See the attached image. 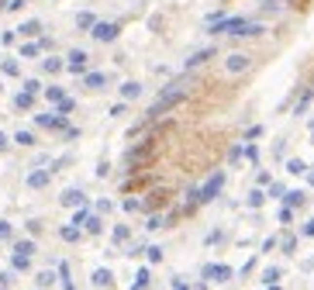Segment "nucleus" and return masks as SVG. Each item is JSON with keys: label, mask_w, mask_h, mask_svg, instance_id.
I'll return each instance as SVG.
<instances>
[{"label": "nucleus", "mask_w": 314, "mask_h": 290, "mask_svg": "<svg viewBox=\"0 0 314 290\" xmlns=\"http://www.w3.org/2000/svg\"><path fill=\"white\" fill-rule=\"evenodd\" d=\"M83 87H90V90H104V87H107V76H104V72H83Z\"/></svg>", "instance_id": "obj_12"}, {"label": "nucleus", "mask_w": 314, "mask_h": 290, "mask_svg": "<svg viewBox=\"0 0 314 290\" xmlns=\"http://www.w3.org/2000/svg\"><path fill=\"white\" fill-rule=\"evenodd\" d=\"M266 28L259 21H249V18H221L211 24V35H235V38H256Z\"/></svg>", "instance_id": "obj_2"}, {"label": "nucleus", "mask_w": 314, "mask_h": 290, "mask_svg": "<svg viewBox=\"0 0 314 290\" xmlns=\"http://www.w3.org/2000/svg\"><path fill=\"white\" fill-rule=\"evenodd\" d=\"M304 200H307V197H304V190H287V197H283V204H287L290 211H294V207H300Z\"/></svg>", "instance_id": "obj_17"}, {"label": "nucleus", "mask_w": 314, "mask_h": 290, "mask_svg": "<svg viewBox=\"0 0 314 290\" xmlns=\"http://www.w3.org/2000/svg\"><path fill=\"white\" fill-rule=\"evenodd\" d=\"M73 107H76V100H73V97H66V100L59 104V111H55V114H62V118H66V114H73Z\"/></svg>", "instance_id": "obj_36"}, {"label": "nucleus", "mask_w": 314, "mask_h": 290, "mask_svg": "<svg viewBox=\"0 0 314 290\" xmlns=\"http://www.w3.org/2000/svg\"><path fill=\"white\" fill-rule=\"evenodd\" d=\"M11 266L21 273V270H28V266H31V259H28V256H14V259H11Z\"/></svg>", "instance_id": "obj_39"}, {"label": "nucleus", "mask_w": 314, "mask_h": 290, "mask_svg": "<svg viewBox=\"0 0 314 290\" xmlns=\"http://www.w3.org/2000/svg\"><path fill=\"white\" fill-rule=\"evenodd\" d=\"M83 228H87V235H100V232H104V221H100V214H90L87 221H83Z\"/></svg>", "instance_id": "obj_16"}, {"label": "nucleus", "mask_w": 314, "mask_h": 290, "mask_svg": "<svg viewBox=\"0 0 314 290\" xmlns=\"http://www.w3.org/2000/svg\"><path fill=\"white\" fill-rule=\"evenodd\" d=\"M269 197H277V200H283V197H287L283 183H273V187H269Z\"/></svg>", "instance_id": "obj_40"}, {"label": "nucleus", "mask_w": 314, "mask_h": 290, "mask_svg": "<svg viewBox=\"0 0 314 290\" xmlns=\"http://www.w3.org/2000/svg\"><path fill=\"white\" fill-rule=\"evenodd\" d=\"M31 252H35V242H28V238L14 242V256H28V259H31Z\"/></svg>", "instance_id": "obj_22"}, {"label": "nucleus", "mask_w": 314, "mask_h": 290, "mask_svg": "<svg viewBox=\"0 0 314 290\" xmlns=\"http://www.w3.org/2000/svg\"><path fill=\"white\" fill-rule=\"evenodd\" d=\"M0 238H11V225L7 221H0Z\"/></svg>", "instance_id": "obj_50"}, {"label": "nucleus", "mask_w": 314, "mask_h": 290, "mask_svg": "<svg viewBox=\"0 0 314 290\" xmlns=\"http://www.w3.org/2000/svg\"><path fill=\"white\" fill-rule=\"evenodd\" d=\"M283 4H287V0H266V4H262V14H277Z\"/></svg>", "instance_id": "obj_34"}, {"label": "nucleus", "mask_w": 314, "mask_h": 290, "mask_svg": "<svg viewBox=\"0 0 314 290\" xmlns=\"http://www.w3.org/2000/svg\"><path fill=\"white\" fill-rule=\"evenodd\" d=\"M28 232L31 235H42V221H28Z\"/></svg>", "instance_id": "obj_48"}, {"label": "nucleus", "mask_w": 314, "mask_h": 290, "mask_svg": "<svg viewBox=\"0 0 314 290\" xmlns=\"http://www.w3.org/2000/svg\"><path fill=\"white\" fill-rule=\"evenodd\" d=\"M290 221H294V211L283 204V207H280V225H290Z\"/></svg>", "instance_id": "obj_41"}, {"label": "nucleus", "mask_w": 314, "mask_h": 290, "mask_svg": "<svg viewBox=\"0 0 314 290\" xmlns=\"http://www.w3.org/2000/svg\"><path fill=\"white\" fill-rule=\"evenodd\" d=\"M87 59H90V55H87L83 49H73V52H69V69H73V72H87Z\"/></svg>", "instance_id": "obj_9"}, {"label": "nucleus", "mask_w": 314, "mask_h": 290, "mask_svg": "<svg viewBox=\"0 0 314 290\" xmlns=\"http://www.w3.org/2000/svg\"><path fill=\"white\" fill-rule=\"evenodd\" d=\"M59 235H62L66 242H80V235H83V232L76 228V225H66V228H59Z\"/></svg>", "instance_id": "obj_26"}, {"label": "nucleus", "mask_w": 314, "mask_h": 290, "mask_svg": "<svg viewBox=\"0 0 314 290\" xmlns=\"http://www.w3.org/2000/svg\"><path fill=\"white\" fill-rule=\"evenodd\" d=\"M49 180H52V169H38L35 166V173H28V187L31 190H42V187H49Z\"/></svg>", "instance_id": "obj_7"}, {"label": "nucleus", "mask_w": 314, "mask_h": 290, "mask_svg": "<svg viewBox=\"0 0 314 290\" xmlns=\"http://www.w3.org/2000/svg\"><path fill=\"white\" fill-rule=\"evenodd\" d=\"M183 97H186V80H176V83H169V87H166L159 97L152 100V107L145 111V121H155V118H163L166 111H173V107H176Z\"/></svg>", "instance_id": "obj_1"}, {"label": "nucleus", "mask_w": 314, "mask_h": 290, "mask_svg": "<svg viewBox=\"0 0 314 290\" xmlns=\"http://www.w3.org/2000/svg\"><path fill=\"white\" fill-rule=\"evenodd\" d=\"M45 97H49V100L59 107V104L66 100V90H62V87H45Z\"/></svg>", "instance_id": "obj_25"}, {"label": "nucleus", "mask_w": 314, "mask_h": 290, "mask_svg": "<svg viewBox=\"0 0 314 290\" xmlns=\"http://www.w3.org/2000/svg\"><path fill=\"white\" fill-rule=\"evenodd\" d=\"M7 283H14V280H11V273H0V290H4Z\"/></svg>", "instance_id": "obj_53"}, {"label": "nucleus", "mask_w": 314, "mask_h": 290, "mask_svg": "<svg viewBox=\"0 0 314 290\" xmlns=\"http://www.w3.org/2000/svg\"><path fill=\"white\" fill-rule=\"evenodd\" d=\"M0 69H4V72H7V76H18V62H14V59H7V62H4V66H0Z\"/></svg>", "instance_id": "obj_43"}, {"label": "nucleus", "mask_w": 314, "mask_h": 290, "mask_svg": "<svg viewBox=\"0 0 314 290\" xmlns=\"http://www.w3.org/2000/svg\"><path fill=\"white\" fill-rule=\"evenodd\" d=\"M138 93H142V87H138L135 80H128V83H121V97H125V100H135Z\"/></svg>", "instance_id": "obj_20"}, {"label": "nucleus", "mask_w": 314, "mask_h": 290, "mask_svg": "<svg viewBox=\"0 0 314 290\" xmlns=\"http://www.w3.org/2000/svg\"><path fill=\"white\" fill-rule=\"evenodd\" d=\"M125 111H128V107H125V100H121V104H114V107H111V118H121Z\"/></svg>", "instance_id": "obj_46"}, {"label": "nucleus", "mask_w": 314, "mask_h": 290, "mask_svg": "<svg viewBox=\"0 0 314 290\" xmlns=\"http://www.w3.org/2000/svg\"><path fill=\"white\" fill-rule=\"evenodd\" d=\"M42 69H45V72H59V69H62V59H59V55H49V59H42Z\"/></svg>", "instance_id": "obj_28"}, {"label": "nucleus", "mask_w": 314, "mask_h": 290, "mask_svg": "<svg viewBox=\"0 0 314 290\" xmlns=\"http://www.w3.org/2000/svg\"><path fill=\"white\" fill-rule=\"evenodd\" d=\"M14 142H18V145H35V135H31V131H18Z\"/></svg>", "instance_id": "obj_37"}, {"label": "nucleus", "mask_w": 314, "mask_h": 290, "mask_svg": "<svg viewBox=\"0 0 314 290\" xmlns=\"http://www.w3.org/2000/svg\"><path fill=\"white\" fill-rule=\"evenodd\" d=\"M148 283H152V273H148V266H142V270L135 273V283H131V290H148Z\"/></svg>", "instance_id": "obj_15"}, {"label": "nucleus", "mask_w": 314, "mask_h": 290, "mask_svg": "<svg viewBox=\"0 0 314 290\" xmlns=\"http://www.w3.org/2000/svg\"><path fill=\"white\" fill-rule=\"evenodd\" d=\"M166 200H169L166 190H155V194H148V200H142V211H155V207H163Z\"/></svg>", "instance_id": "obj_11"}, {"label": "nucleus", "mask_w": 314, "mask_h": 290, "mask_svg": "<svg viewBox=\"0 0 314 290\" xmlns=\"http://www.w3.org/2000/svg\"><path fill=\"white\" fill-rule=\"evenodd\" d=\"M24 7V0H11V4H7V11H21Z\"/></svg>", "instance_id": "obj_54"}, {"label": "nucleus", "mask_w": 314, "mask_h": 290, "mask_svg": "<svg viewBox=\"0 0 314 290\" xmlns=\"http://www.w3.org/2000/svg\"><path fill=\"white\" fill-rule=\"evenodd\" d=\"M311 100H314V90H304V93H300V100H297V107H294V114H304L307 107H311Z\"/></svg>", "instance_id": "obj_23"}, {"label": "nucleus", "mask_w": 314, "mask_h": 290, "mask_svg": "<svg viewBox=\"0 0 314 290\" xmlns=\"http://www.w3.org/2000/svg\"><path fill=\"white\" fill-rule=\"evenodd\" d=\"M221 187H224V173L218 169V173H211V176H207V183H204V187H197V204H211V200L221 194Z\"/></svg>", "instance_id": "obj_3"}, {"label": "nucleus", "mask_w": 314, "mask_h": 290, "mask_svg": "<svg viewBox=\"0 0 314 290\" xmlns=\"http://www.w3.org/2000/svg\"><path fill=\"white\" fill-rule=\"evenodd\" d=\"M38 90H42V83H38V80H24V93H31V97H35Z\"/></svg>", "instance_id": "obj_42"}, {"label": "nucleus", "mask_w": 314, "mask_h": 290, "mask_svg": "<svg viewBox=\"0 0 314 290\" xmlns=\"http://www.w3.org/2000/svg\"><path fill=\"white\" fill-rule=\"evenodd\" d=\"M35 280H38V287H42V290H45V287H52V283H55V273H49V270H42V273H38Z\"/></svg>", "instance_id": "obj_32"}, {"label": "nucleus", "mask_w": 314, "mask_h": 290, "mask_svg": "<svg viewBox=\"0 0 314 290\" xmlns=\"http://www.w3.org/2000/svg\"><path fill=\"white\" fill-rule=\"evenodd\" d=\"M287 173H294V176H307V166H304L300 159H290V163H287Z\"/></svg>", "instance_id": "obj_30"}, {"label": "nucleus", "mask_w": 314, "mask_h": 290, "mask_svg": "<svg viewBox=\"0 0 314 290\" xmlns=\"http://www.w3.org/2000/svg\"><path fill=\"white\" fill-rule=\"evenodd\" d=\"M311 138H314V125H311Z\"/></svg>", "instance_id": "obj_58"}, {"label": "nucleus", "mask_w": 314, "mask_h": 290, "mask_svg": "<svg viewBox=\"0 0 314 290\" xmlns=\"http://www.w3.org/2000/svg\"><path fill=\"white\" fill-rule=\"evenodd\" d=\"M304 235H307V238H314V218H311V221L304 225Z\"/></svg>", "instance_id": "obj_51"}, {"label": "nucleus", "mask_w": 314, "mask_h": 290, "mask_svg": "<svg viewBox=\"0 0 314 290\" xmlns=\"http://www.w3.org/2000/svg\"><path fill=\"white\" fill-rule=\"evenodd\" d=\"M38 52H42V49H38V42H24V45H21V59H35Z\"/></svg>", "instance_id": "obj_29"}, {"label": "nucleus", "mask_w": 314, "mask_h": 290, "mask_svg": "<svg viewBox=\"0 0 314 290\" xmlns=\"http://www.w3.org/2000/svg\"><path fill=\"white\" fill-rule=\"evenodd\" d=\"M90 35H93L97 42H114L117 35H121V24H117V21H97Z\"/></svg>", "instance_id": "obj_4"}, {"label": "nucleus", "mask_w": 314, "mask_h": 290, "mask_svg": "<svg viewBox=\"0 0 314 290\" xmlns=\"http://www.w3.org/2000/svg\"><path fill=\"white\" fill-rule=\"evenodd\" d=\"M93 287H114V273L111 270H93Z\"/></svg>", "instance_id": "obj_14"}, {"label": "nucleus", "mask_w": 314, "mask_h": 290, "mask_svg": "<svg viewBox=\"0 0 314 290\" xmlns=\"http://www.w3.org/2000/svg\"><path fill=\"white\" fill-rule=\"evenodd\" d=\"M62 204H66V207H87V194L76 190V187H73V190H62Z\"/></svg>", "instance_id": "obj_8"}, {"label": "nucleus", "mask_w": 314, "mask_h": 290, "mask_svg": "<svg viewBox=\"0 0 314 290\" xmlns=\"http://www.w3.org/2000/svg\"><path fill=\"white\" fill-rule=\"evenodd\" d=\"M145 156H152V145H148V142H145V145H138V149H131V152L125 156V163H128V166L135 169V166H138V163H142Z\"/></svg>", "instance_id": "obj_10"}, {"label": "nucleus", "mask_w": 314, "mask_h": 290, "mask_svg": "<svg viewBox=\"0 0 314 290\" xmlns=\"http://www.w3.org/2000/svg\"><path fill=\"white\" fill-rule=\"evenodd\" d=\"M4 145H7V135H4V131H0V149H4Z\"/></svg>", "instance_id": "obj_56"}, {"label": "nucleus", "mask_w": 314, "mask_h": 290, "mask_svg": "<svg viewBox=\"0 0 314 290\" xmlns=\"http://www.w3.org/2000/svg\"><path fill=\"white\" fill-rule=\"evenodd\" d=\"M76 24H80L83 31H93V24H97V18H93L90 11H83V14H76Z\"/></svg>", "instance_id": "obj_24"}, {"label": "nucleus", "mask_w": 314, "mask_h": 290, "mask_svg": "<svg viewBox=\"0 0 314 290\" xmlns=\"http://www.w3.org/2000/svg\"><path fill=\"white\" fill-rule=\"evenodd\" d=\"M211 55H214V49H211V45H207V49H201V52H193V55L186 59V69H193V66H204Z\"/></svg>", "instance_id": "obj_13"}, {"label": "nucleus", "mask_w": 314, "mask_h": 290, "mask_svg": "<svg viewBox=\"0 0 314 290\" xmlns=\"http://www.w3.org/2000/svg\"><path fill=\"white\" fill-rule=\"evenodd\" d=\"M111 238H114L117 245H121V242H128V228H125V225H117V228L111 232Z\"/></svg>", "instance_id": "obj_35"}, {"label": "nucleus", "mask_w": 314, "mask_h": 290, "mask_svg": "<svg viewBox=\"0 0 314 290\" xmlns=\"http://www.w3.org/2000/svg\"><path fill=\"white\" fill-rule=\"evenodd\" d=\"M14 107H18V111H31V107H35V97H31V93H24V90H21V93H18V97H14Z\"/></svg>", "instance_id": "obj_19"}, {"label": "nucleus", "mask_w": 314, "mask_h": 290, "mask_svg": "<svg viewBox=\"0 0 314 290\" xmlns=\"http://www.w3.org/2000/svg\"><path fill=\"white\" fill-rule=\"evenodd\" d=\"M145 256H148V263H163V249H159V245H148Z\"/></svg>", "instance_id": "obj_33"}, {"label": "nucleus", "mask_w": 314, "mask_h": 290, "mask_svg": "<svg viewBox=\"0 0 314 290\" xmlns=\"http://www.w3.org/2000/svg\"><path fill=\"white\" fill-rule=\"evenodd\" d=\"M307 183H311V187H314V169H307Z\"/></svg>", "instance_id": "obj_55"}, {"label": "nucleus", "mask_w": 314, "mask_h": 290, "mask_svg": "<svg viewBox=\"0 0 314 290\" xmlns=\"http://www.w3.org/2000/svg\"><path fill=\"white\" fill-rule=\"evenodd\" d=\"M245 156H249V163H259V149H256V145H252V142L245 145Z\"/></svg>", "instance_id": "obj_44"}, {"label": "nucleus", "mask_w": 314, "mask_h": 290, "mask_svg": "<svg viewBox=\"0 0 314 290\" xmlns=\"http://www.w3.org/2000/svg\"><path fill=\"white\" fill-rule=\"evenodd\" d=\"M259 135H262V125H252V128H249V142H252V138H259Z\"/></svg>", "instance_id": "obj_49"}, {"label": "nucleus", "mask_w": 314, "mask_h": 290, "mask_svg": "<svg viewBox=\"0 0 314 290\" xmlns=\"http://www.w3.org/2000/svg\"><path fill=\"white\" fill-rule=\"evenodd\" d=\"M204 280L224 283V280H231V266H224V263H207V266H204Z\"/></svg>", "instance_id": "obj_5"}, {"label": "nucleus", "mask_w": 314, "mask_h": 290, "mask_svg": "<svg viewBox=\"0 0 314 290\" xmlns=\"http://www.w3.org/2000/svg\"><path fill=\"white\" fill-rule=\"evenodd\" d=\"M280 249L287 252V256H294V249H297V235H280Z\"/></svg>", "instance_id": "obj_27"}, {"label": "nucleus", "mask_w": 314, "mask_h": 290, "mask_svg": "<svg viewBox=\"0 0 314 290\" xmlns=\"http://www.w3.org/2000/svg\"><path fill=\"white\" fill-rule=\"evenodd\" d=\"M125 211H142V200H135V197H128V200H125Z\"/></svg>", "instance_id": "obj_47"}, {"label": "nucleus", "mask_w": 314, "mask_h": 290, "mask_svg": "<svg viewBox=\"0 0 314 290\" xmlns=\"http://www.w3.org/2000/svg\"><path fill=\"white\" fill-rule=\"evenodd\" d=\"M173 290H190V287H186V280H180V276H176V280H173Z\"/></svg>", "instance_id": "obj_52"}, {"label": "nucleus", "mask_w": 314, "mask_h": 290, "mask_svg": "<svg viewBox=\"0 0 314 290\" xmlns=\"http://www.w3.org/2000/svg\"><path fill=\"white\" fill-rule=\"evenodd\" d=\"M249 62H252V59H249L245 52H235V55H228V59H224V69H228V72H245V69H249Z\"/></svg>", "instance_id": "obj_6"}, {"label": "nucleus", "mask_w": 314, "mask_h": 290, "mask_svg": "<svg viewBox=\"0 0 314 290\" xmlns=\"http://www.w3.org/2000/svg\"><path fill=\"white\" fill-rule=\"evenodd\" d=\"M59 280H62V290H76L73 280H69V266L66 263H59Z\"/></svg>", "instance_id": "obj_31"}, {"label": "nucleus", "mask_w": 314, "mask_h": 290, "mask_svg": "<svg viewBox=\"0 0 314 290\" xmlns=\"http://www.w3.org/2000/svg\"><path fill=\"white\" fill-rule=\"evenodd\" d=\"M262 200H266L262 190H252V194H249V207H262Z\"/></svg>", "instance_id": "obj_38"}, {"label": "nucleus", "mask_w": 314, "mask_h": 290, "mask_svg": "<svg viewBox=\"0 0 314 290\" xmlns=\"http://www.w3.org/2000/svg\"><path fill=\"white\" fill-rule=\"evenodd\" d=\"M266 290H280V283H277V287H266Z\"/></svg>", "instance_id": "obj_57"}, {"label": "nucleus", "mask_w": 314, "mask_h": 290, "mask_svg": "<svg viewBox=\"0 0 314 290\" xmlns=\"http://www.w3.org/2000/svg\"><path fill=\"white\" fill-rule=\"evenodd\" d=\"M280 276H283V273H280L277 266H269V270H262V283H266V287H277V283H280Z\"/></svg>", "instance_id": "obj_21"}, {"label": "nucleus", "mask_w": 314, "mask_h": 290, "mask_svg": "<svg viewBox=\"0 0 314 290\" xmlns=\"http://www.w3.org/2000/svg\"><path fill=\"white\" fill-rule=\"evenodd\" d=\"M242 152H245L242 145H231V152H228V159H231V163H239V159H242Z\"/></svg>", "instance_id": "obj_45"}, {"label": "nucleus", "mask_w": 314, "mask_h": 290, "mask_svg": "<svg viewBox=\"0 0 314 290\" xmlns=\"http://www.w3.org/2000/svg\"><path fill=\"white\" fill-rule=\"evenodd\" d=\"M38 31H42V21H24V24L18 28V35H24V38H35Z\"/></svg>", "instance_id": "obj_18"}]
</instances>
